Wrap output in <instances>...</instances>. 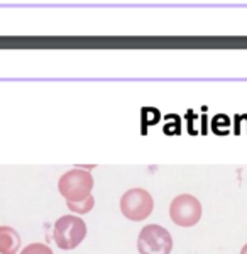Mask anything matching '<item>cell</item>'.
<instances>
[{
    "mask_svg": "<svg viewBox=\"0 0 247 254\" xmlns=\"http://www.w3.org/2000/svg\"><path fill=\"white\" fill-rule=\"evenodd\" d=\"M20 254H55L51 251V248L43 243H32L26 246V248L20 251Z\"/></svg>",
    "mask_w": 247,
    "mask_h": 254,
    "instance_id": "cell-7",
    "label": "cell"
},
{
    "mask_svg": "<svg viewBox=\"0 0 247 254\" xmlns=\"http://www.w3.org/2000/svg\"><path fill=\"white\" fill-rule=\"evenodd\" d=\"M241 254H247V244H244V248L241 249Z\"/></svg>",
    "mask_w": 247,
    "mask_h": 254,
    "instance_id": "cell-8",
    "label": "cell"
},
{
    "mask_svg": "<svg viewBox=\"0 0 247 254\" xmlns=\"http://www.w3.org/2000/svg\"><path fill=\"white\" fill-rule=\"evenodd\" d=\"M154 210L152 195L144 188H130L121 196V212L125 219L141 222Z\"/></svg>",
    "mask_w": 247,
    "mask_h": 254,
    "instance_id": "cell-3",
    "label": "cell"
},
{
    "mask_svg": "<svg viewBox=\"0 0 247 254\" xmlns=\"http://www.w3.org/2000/svg\"><path fill=\"white\" fill-rule=\"evenodd\" d=\"M20 236L9 225H0V254H17Z\"/></svg>",
    "mask_w": 247,
    "mask_h": 254,
    "instance_id": "cell-6",
    "label": "cell"
},
{
    "mask_svg": "<svg viewBox=\"0 0 247 254\" xmlns=\"http://www.w3.org/2000/svg\"><path fill=\"white\" fill-rule=\"evenodd\" d=\"M137 249L139 254H171L173 237L163 225L149 224L139 232Z\"/></svg>",
    "mask_w": 247,
    "mask_h": 254,
    "instance_id": "cell-4",
    "label": "cell"
},
{
    "mask_svg": "<svg viewBox=\"0 0 247 254\" xmlns=\"http://www.w3.org/2000/svg\"><path fill=\"white\" fill-rule=\"evenodd\" d=\"M201 203L196 196L190 193H181L175 196L170 205L171 220L180 227H193L201 219Z\"/></svg>",
    "mask_w": 247,
    "mask_h": 254,
    "instance_id": "cell-5",
    "label": "cell"
},
{
    "mask_svg": "<svg viewBox=\"0 0 247 254\" xmlns=\"http://www.w3.org/2000/svg\"><path fill=\"white\" fill-rule=\"evenodd\" d=\"M55 243L60 249L71 251L78 248L86 237V224L78 215H63L55 222L53 231Z\"/></svg>",
    "mask_w": 247,
    "mask_h": 254,
    "instance_id": "cell-2",
    "label": "cell"
},
{
    "mask_svg": "<svg viewBox=\"0 0 247 254\" xmlns=\"http://www.w3.org/2000/svg\"><path fill=\"white\" fill-rule=\"evenodd\" d=\"M93 176L83 168H73L66 171L58 182V190L64 196L66 205H81L93 198Z\"/></svg>",
    "mask_w": 247,
    "mask_h": 254,
    "instance_id": "cell-1",
    "label": "cell"
}]
</instances>
